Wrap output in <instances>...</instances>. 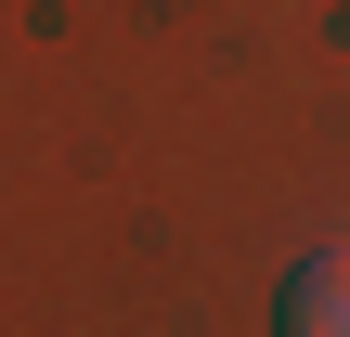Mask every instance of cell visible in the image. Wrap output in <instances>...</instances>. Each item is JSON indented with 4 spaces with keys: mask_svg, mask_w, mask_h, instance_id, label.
I'll use <instances>...</instances> for the list:
<instances>
[{
    "mask_svg": "<svg viewBox=\"0 0 350 337\" xmlns=\"http://www.w3.org/2000/svg\"><path fill=\"white\" fill-rule=\"evenodd\" d=\"M273 325H286V337H350V247H312V260L286 273Z\"/></svg>",
    "mask_w": 350,
    "mask_h": 337,
    "instance_id": "1",
    "label": "cell"
}]
</instances>
